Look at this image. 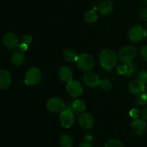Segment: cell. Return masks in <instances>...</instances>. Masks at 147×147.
<instances>
[{"label": "cell", "instance_id": "obj_1", "mask_svg": "<svg viewBox=\"0 0 147 147\" xmlns=\"http://www.w3.org/2000/svg\"><path fill=\"white\" fill-rule=\"evenodd\" d=\"M99 60L101 66L106 70L111 71L117 62V56L111 49H105L100 53Z\"/></svg>", "mask_w": 147, "mask_h": 147}, {"label": "cell", "instance_id": "obj_2", "mask_svg": "<svg viewBox=\"0 0 147 147\" xmlns=\"http://www.w3.org/2000/svg\"><path fill=\"white\" fill-rule=\"evenodd\" d=\"M137 50L133 46H126L121 48L119 51L118 58L121 63H131L136 58Z\"/></svg>", "mask_w": 147, "mask_h": 147}, {"label": "cell", "instance_id": "obj_3", "mask_svg": "<svg viewBox=\"0 0 147 147\" xmlns=\"http://www.w3.org/2000/svg\"><path fill=\"white\" fill-rule=\"evenodd\" d=\"M76 62L79 69L87 71L91 70L95 65L94 59L88 53H82L79 55Z\"/></svg>", "mask_w": 147, "mask_h": 147}, {"label": "cell", "instance_id": "obj_4", "mask_svg": "<svg viewBox=\"0 0 147 147\" xmlns=\"http://www.w3.org/2000/svg\"><path fill=\"white\" fill-rule=\"evenodd\" d=\"M42 78L41 71L36 67L30 68L27 71L24 77V82L27 85L33 86L40 82Z\"/></svg>", "mask_w": 147, "mask_h": 147}, {"label": "cell", "instance_id": "obj_5", "mask_svg": "<svg viewBox=\"0 0 147 147\" xmlns=\"http://www.w3.org/2000/svg\"><path fill=\"white\" fill-rule=\"evenodd\" d=\"M60 120L63 127L65 128H69L73 125L74 123V115L72 107L70 105H66L65 109L60 112Z\"/></svg>", "mask_w": 147, "mask_h": 147}, {"label": "cell", "instance_id": "obj_6", "mask_svg": "<svg viewBox=\"0 0 147 147\" xmlns=\"http://www.w3.org/2000/svg\"><path fill=\"white\" fill-rule=\"evenodd\" d=\"M146 30L141 25L134 26L133 27H131L130 29V30L129 32V34H128L129 39L131 41L135 42V43L141 41L144 38H145L146 37Z\"/></svg>", "mask_w": 147, "mask_h": 147}, {"label": "cell", "instance_id": "obj_7", "mask_svg": "<svg viewBox=\"0 0 147 147\" xmlns=\"http://www.w3.org/2000/svg\"><path fill=\"white\" fill-rule=\"evenodd\" d=\"M47 108L53 112H61L66 108V105L60 98L53 97L47 101Z\"/></svg>", "mask_w": 147, "mask_h": 147}, {"label": "cell", "instance_id": "obj_8", "mask_svg": "<svg viewBox=\"0 0 147 147\" xmlns=\"http://www.w3.org/2000/svg\"><path fill=\"white\" fill-rule=\"evenodd\" d=\"M66 90L70 96L73 97H77L82 95L83 92V87L80 82L73 79L67 83Z\"/></svg>", "mask_w": 147, "mask_h": 147}, {"label": "cell", "instance_id": "obj_9", "mask_svg": "<svg viewBox=\"0 0 147 147\" xmlns=\"http://www.w3.org/2000/svg\"><path fill=\"white\" fill-rule=\"evenodd\" d=\"M136 66L133 63H121L118 66L117 71L119 74L131 76L136 74Z\"/></svg>", "mask_w": 147, "mask_h": 147}, {"label": "cell", "instance_id": "obj_10", "mask_svg": "<svg viewBox=\"0 0 147 147\" xmlns=\"http://www.w3.org/2000/svg\"><path fill=\"white\" fill-rule=\"evenodd\" d=\"M3 42L4 44L7 48L14 50V49L17 48L20 46V41L14 33H8L4 35L3 37Z\"/></svg>", "mask_w": 147, "mask_h": 147}, {"label": "cell", "instance_id": "obj_11", "mask_svg": "<svg viewBox=\"0 0 147 147\" xmlns=\"http://www.w3.org/2000/svg\"><path fill=\"white\" fill-rule=\"evenodd\" d=\"M78 122L80 126L83 129L89 130L94 125V120L90 114L83 112L80 115L78 118Z\"/></svg>", "mask_w": 147, "mask_h": 147}, {"label": "cell", "instance_id": "obj_12", "mask_svg": "<svg viewBox=\"0 0 147 147\" xmlns=\"http://www.w3.org/2000/svg\"><path fill=\"white\" fill-rule=\"evenodd\" d=\"M113 2L111 0H103L97 7V11L103 16L109 15L113 10Z\"/></svg>", "mask_w": 147, "mask_h": 147}, {"label": "cell", "instance_id": "obj_13", "mask_svg": "<svg viewBox=\"0 0 147 147\" xmlns=\"http://www.w3.org/2000/svg\"><path fill=\"white\" fill-rule=\"evenodd\" d=\"M83 79H84L85 84L90 87H95L100 84V79L98 76L94 72L88 71L87 73L85 74Z\"/></svg>", "mask_w": 147, "mask_h": 147}, {"label": "cell", "instance_id": "obj_14", "mask_svg": "<svg viewBox=\"0 0 147 147\" xmlns=\"http://www.w3.org/2000/svg\"><path fill=\"white\" fill-rule=\"evenodd\" d=\"M129 88L131 93L135 95H141L146 90L145 84L139 79H134V80L131 81L129 84Z\"/></svg>", "mask_w": 147, "mask_h": 147}, {"label": "cell", "instance_id": "obj_15", "mask_svg": "<svg viewBox=\"0 0 147 147\" xmlns=\"http://www.w3.org/2000/svg\"><path fill=\"white\" fill-rule=\"evenodd\" d=\"M11 76L9 71L0 70V89H6L11 85Z\"/></svg>", "mask_w": 147, "mask_h": 147}, {"label": "cell", "instance_id": "obj_16", "mask_svg": "<svg viewBox=\"0 0 147 147\" xmlns=\"http://www.w3.org/2000/svg\"><path fill=\"white\" fill-rule=\"evenodd\" d=\"M146 122L144 120L136 118L132 122L131 128L136 135H142L146 129Z\"/></svg>", "mask_w": 147, "mask_h": 147}, {"label": "cell", "instance_id": "obj_17", "mask_svg": "<svg viewBox=\"0 0 147 147\" xmlns=\"http://www.w3.org/2000/svg\"><path fill=\"white\" fill-rule=\"evenodd\" d=\"M59 76L64 82H68L73 80V71L66 66H63L59 69Z\"/></svg>", "mask_w": 147, "mask_h": 147}, {"label": "cell", "instance_id": "obj_18", "mask_svg": "<svg viewBox=\"0 0 147 147\" xmlns=\"http://www.w3.org/2000/svg\"><path fill=\"white\" fill-rule=\"evenodd\" d=\"M24 61V52L22 50H16L11 56V62L15 66H20L22 64Z\"/></svg>", "mask_w": 147, "mask_h": 147}, {"label": "cell", "instance_id": "obj_19", "mask_svg": "<svg viewBox=\"0 0 147 147\" xmlns=\"http://www.w3.org/2000/svg\"><path fill=\"white\" fill-rule=\"evenodd\" d=\"M72 109L74 110L76 113H83L86 109V104L84 102L80 99H77V100L74 101L73 105H72Z\"/></svg>", "mask_w": 147, "mask_h": 147}, {"label": "cell", "instance_id": "obj_20", "mask_svg": "<svg viewBox=\"0 0 147 147\" xmlns=\"http://www.w3.org/2000/svg\"><path fill=\"white\" fill-rule=\"evenodd\" d=\"M78 55L76 54V52L72 49H66L64 52H63V58L65 60L69 62H73L76 61L78 59Z\"/></svg>", "mask_w": 147, "mask_h": 147}, {"label": "cell", "instance_id": "obj_21", "mask_svg": "<svg viewBox=\"0 0 147 147\" xmlns=\"http://www.w3.org/2000/svg\"><path fill=\"white\" fill-rule=\"evenodd\" d=\"M98 15L95 10H90L85 14V21L88 24H93L97 20Z\"/></svg>", "mask_w": 147, "mask_h": 147}, {"label": "cell", "instance_id": "obj_22", "mask_svg": "<svg viewBox=\"0 0 147 147\" xmlns=\"http://www.w3.org/2000/svg\"><path fill=\"white\" fill-rule=\"evenodd\" d=\"M136 104L139 107H144L147 104V90L136 98Z\"/></svg>", "mask_w": 147, "mask_h": 147}, {"label": "cell", "instance_id": "obj_23", "mask_svg": "<svg viewBox=\"0 0 147 147\" xmlns=\"http://www.w3.org/2000/svg\"><path fill=\"white\" fill-rule=\"evenodd\" d=\"M60 144L62 147H72L73 140L71 137L68 135H62L60 139Z\"/></svg>", "mask_w": 147, "mask_h": 147}, {"label": "cell", "instance_id": "obj_24", "mask_svg": "<svg viewBox=\"0 0 147 147\" xmlns=\"http://www.w3.org/2000/svg\"><path fill=\"white\" fill-rule=\"evenodd\" d=\"M105 147H124V146L121 141L118 140L111 139L106 142V144H105Z\"/></svg>", "mask_w": 147, "mask_h": 147}, {"label": "cell", "instance_id": "obj_25", "mask_svg": "<svg viewBox=\"0 0 147 147\" xmlns=\"http://www.w3.org/2000/svg\"><path fill=\"white\" fill-rule=\"evenodd\" d=\"M100 86L104 90H109L112 87V83L109 79H103L100 81Z\"/></svg>", "mask_w": 147, "mask_h": 147}, {"label": "cell", "instance_id": "obj_26", "mask_svg": "<svg viewBox=\"0 0 147 147\" xmlns=\"http://www.w3.org/2000/svg\"><path fill=\"white\" fill-rule=\"evenodd\" d=\"M138 79L139 81H141L142 83L144 84H147V71H141L138 74Z\"/></svg>", "mask_w": 147, "mask_h": 147}, {"label": "cell", "instance_id": "obj_27", "mask_svg": "<svg viewBox=\"0 0 147 147\" xmlns=\"http://www.w3.org/2000/svg\"><path fill=\"white\" fill-rule=\"evenodd\" d=\"M22 43H25V44L29 45L32 43V37L30 35H24V36L22 37Z\"/></svg>", "mask_w": 147, "mask_h": 147}, {"label": "cell", "instance_id": "obj_28", "mask_svg": "<svg viewBox=\"0 0 147 147\" xmlns=\"http://www.w3.org/2000/svg\"><path fill=\"white\" fill-rule=\"evenodd\" d=\"M141 112L140 111H139V110L136 109V108H134V109H132L130 111V115L131 117H132V118H137L140 115Z\"/></svg>", "mask_w": 147, "mask_h": 147}, {"label": "cell", "instance_id": "obj_29", "mask_svg": "<svg viewBox=\"0 0 147 147\" xmlns=\"http://www.w3.org/2000/svg\"><path fill=\"white\" fill-rule=\"evenodd\" d=\"M141 56H142V58L144 60L147 61V46L143 48L142 52H141Z\"/></svg>", "mask_w": 147, "mask_h": 147}, {"label": "cell", "instance_id": "obj_30", "mask_svg": "<svg viewBox=\"0 0 147 147\" xmlns=\"http://www.w3.org/2000/svg\"><path fill=\"white\" fill-rule=\"evenodd\" d=\"M141 19L144 20H147V8L144 9L140 12Z\"/></svg>", "mask_w": 147, "mask_h": 147}, {"label": "cell", "instance_id": "obj_31", "mask_svg": "<svg viewBox=\"0 0 147 147\" xmlns=\"http://www.w3.org/2000/svg\"><path fill=\"white\" fill-rule=\"evenodd\" d=\"M141 115H142L144 120H147V106L145 107V108L142 110V112H141Z\"/></svg>", "mask_w": 147, "mask_h": 147}, {"label": "cell", "instance_id": "obj_32", "mask_svg": "<svg viewBox=\"0 0 147 147\" xmlns=\"http://www.w3.org/2000/svg\"><path fill=\"white\" fill-rule=\"evenodd\" d=\"M19 47H20V50H22V51L24 52V51H25V50H27V48H28V45L25 44V43H22L20 45V46H19Z\"/></svg>", "mask_w": 147, "mask_h": 147}, {"label": "cell", "instance_id": "obj_33", "mask_svg": "<svg viewBox=\"0 0 147 147\" xmlns=\"http://www.w3.org/2000/svg\"><path fill=\"white\" fill-rule=\"evenodd\" d=\"M79 147H92V146L90 145L89 143L85 142V143H83V144H80V146Z\"/></svg>", "mask_w": 147, "mask_h": 147}, {"label": "cell", "instance_id": "obj_34", "mask_svg": "<svg viewBox=\"0 0 147 147\" xmlns=\"http://www.w3.org/2000/svg\"><path fill=\"white\" fill-rule=\"evenodd\" d=\"M145 2H146V5H147V0H145Z\"/></svg>", "mask_w": 147, "mask_h": 147}, {"label": "cell", "instance_id": "obj_35", "mask_svg": "<svg viewBox=\"0 0 147 147\" xmlns=\"http://www.w3.org/2000/svg\"><path fill=\"white\" fill-rule=\"evenodd\" d=\"M146 90H147V89H146Z\"/></svg>", "mask_w": 147, "mask_h": 147}]
</instances>
